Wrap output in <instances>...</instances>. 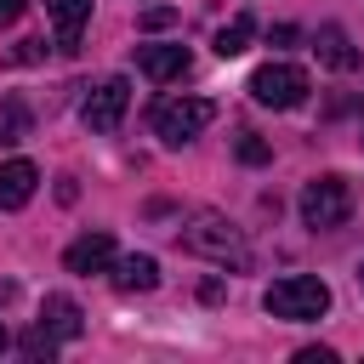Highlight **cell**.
Segmentation results:
<instances>
[{
    "label": "cell",
    "mask_w": 364,
    "mask_h": 364,
    "mask_svg": "<svg viewBox=\"0 0 364 364\" xmlns=\"http://www.w3.org/2000/svg\"><path fill=\"white\" fill-rule=\"evenodd\" d=\"M182 250H193V256H205V262H216V267H250L245 233H239L228 216H216V210H199V216L182 228Z\"/></svg>",
    "instance_id": "obj_1"
},
{
    "label": "cell",
    "mask_w": 364,
    "mask_h": 364,
    "mask_svg": "<svg viewBox=\"0 0 364 364\" xmlns=\"http://www.w3.org/2000/svg\"><path fill=\"white\" fill-rule=\"evenodd\" d=\"M262 307H267L273 318H284V324H307V318H324V307H330V284H324V279H307V273H290V279L267 284Z\"/></svg>",
    "instance_id": "obj_2"
},
{
    "label": "cell",
    "mask_w": 364,
    "mask_h": 364,
    "mask_svg": "<svg viewBox=\"0 0 364 364\" xmlns=\"http://www.w3.org/2000/svg\"><path fill=\"white\" fill-rule=\"evenodd\" d=\"M210 119H216V102H210V97H165V102L154 108V136L171 142V148H182V142H193Z\"/></svg>",
    "instance_id": "obj_3"
},
{
    "label": "cell",
    "mask_w": 364,
    "mask_h": 364,
    "mask_svg": "<svg viewBox=\"0 0 364 364\" xmlns=\"http://www.w3.org/2000/svg\"><path fill=\"white\" fill-rule=\"evenodd\" d=\"M347 216H353V182H347V176H313V182L301 188V222H307V228L330 233V228H341Z\"/></svg>",
    "instance_id": "obj_4"
},
{
    "label": "cell",
    "mask_w": 364,
    "mask_h": 364,
    "mask_svg": "<svg viewBox=\"0 0 364 364\" xmlns=\"http://www.w3.org/2000/svg\"><path fill=\"white\" fill-rule=\"evenodd\" d=\"M250 97L262 108H296L307 97V68H296V63H262L250 74Z\"/></svg>",
    "instance_id": "obj_5"
},
{
    "label": "cell",
    "mask_w": 364,
    "mask_h": 364,
    "mask_svg": "<svg viewBox=\"0 0 364 364\" xmlns=\"http://www.w3.org/2000/svg\"><path fill=\"white\" fill-rule=\"evenodd\" d=\"M125 108H131V85L119 80V74H108L91 97H85V108H80V119H85V131H97V136H108V131H119V119H125Z\"/></svg>",
    "instance_id": "obj_6"
},
{
    "label": "cell",
    "mask_w": 364,
    "mask_h": 364,
    "mask_svg": "<svg viewBox=\"0 0 364 364\" xmlns=\"http://www.w3.org/2000/svg\"><path fill=\"white\" fill-rule=\"evenodd\" d=\"M108 262H114V239H108V233H80V239L63 250V267H68V273H85V279L102 273Z\"/></svg>",
    "instance_id": "obj_7"
},
{
    "label": "cell",
    "mask_w": 364,
    "mask_h": 364,
    "mask_svg": "<svg viewBox=\"0 0 364 364\" xmlns=\"http://www.w3.org/2000/svg\"><path fill=\"white\" fill-rule=\"evenodd\" d=\"M188 46H136V68L148 74V80H176V74H188Z\"/></svg>",
    "instance_id": "obj_8"
},
{
    "label": "cell",
    "mask_w": 364,
    "mask_h": 364,
    "mask_svg": "<svg viewBox=\"0 0 364 364\" xmlns=\"http://www.w3.org/2000/svg\"><path fill=\"white\" fill-rule=\"evenodd\" d=\"M40 330H51L57 341H80V330H85L80 301H74V296H46V301H40Z\"/></svg>",
    "instance_id": "obj_9"
},
{
    "label": "cell",
    "mask_w": 364,
    "mask_h": 364,
    "mask_svg": "<svg viewBox=\"0 0 364 364\" xmlns=\"http://www.w3.org/2000/svg\"><path fill=\"white\" fill-rule=\"evenodd\" d=\"M34 182H40V171L28 159H6L0 165V210H23L34 199Z\"/></svg>",
    "instance_id": "obj_10"
},
{
    "label": "cell",
    "mask_w": 364,
    "mask_h": 364,
    "mask_svg": "<svg viewBox=\"0 0 364 364\" xmlns=\"http://www.w3.org/2000/svg\"><path fill=\"white\" fill-rule=\"evenodd\" d=\"M46 17H51V28H57V46L74 51V46H80V28H85V17H91V0H46Z\"/></svg>",
    "instance_id": "obj_11"
},
{
    "label": "cell",
    "mask_w": 364,
    "mask_h": 364,
    "mask_svg": "<svg viewBox=\"0 0 364 364\" xmlns=\"http://www.w3.org/2000/svg\"><path fill=\"white\" fill-rule=\"evenodd\" d=\"M313 51H318L330 68H341V74H353V68H358V51L347 46V34H341L336 23H330V28H318V46H313Z\"/></svg>",
    "instance_id": "obj_12"
},
{
    "label": "cell",
    "mask_w": 364,
    "mask_h": 364,
    "mask_svg": "<svg viewBox=\"0 0 364 364\" xmlns=\"http://www.w3.org/2000/svg\"><path fill=\"white\" fill-rule=\"evenodd\" d=\"M114 284H119V290H154V284H159V262H154V256H125V262L114 267Z\"/></svg>",
    "instance_id": "obj_13"
},
{
    "label": "cell",
    "mask_w": 364,
    "mask_h": 364,
    "mask_svg": "<svg viewBox=\"0 0 364 364\" xmlns=\"http://www.w3.org/2000/svg\"><path fill=\"white\" fill-rule=\"evenodd\" d=\"M250 34H256V23H250V17H233L228 28H216L210 46H216V57H239V51L250 46Z\"/></svg>",
    "instance_id": "obj_14"
},
{
    "label": "cell",
    "mask_w": 364,
    "mask_h": 364,
    "mask_svg": "<svg viewBox=\"0 0 364 364\" xmlns=\"http://www.w3.org/2000/svg\"><path fill=\"white\" fill-rule=\"evenodd\" d=\"M23 131H28L23 102H6V108H0V142H23Z\"/></svg>",
    "instance_id": "obj_15"
},
{
    "label": "cell",
    "mask_w": 364,
    "mask_h": 364,
    "mask_svg": "<svg viewBox=\"0 0 364 364\" xmlns=\"http://www.w3.org/2000/svg\"><path fill=\"white\" fill-rule=\"evenodd\" d=\"M239 159H245V165H262V159H267V142H256V136H239Z\"/></svg>",
    "instance_id": "obj_16"
},
{
    "label": "cell",
    "mask_w": 364,
    "mask_h": 364,
    "mask_svg": "<svg viewBox=\"0 0 364 364\" xmlns=\"http://www.w3.org/2000/svg\"><path fill=\"white\" fill-rule=\"evenodd\" d=\"M171 23H176V11H171V6H154V11L142 17V28H171Z\"/></svg>",
    "instance_id": "obj_17"
},
{
    "label": "cell",
    "mask_w": 364,
    "mask_h": 364,
    "mask_svg": "<svg viewBox=\"0 0 364 364\" xmlns=\"http://www.w3.org/2000/svg\"><path fill=\"white\" fill-rule=\"evenodd\" d=\"M296 364H336V353H330V347H301Z\"/></svg>",
    "instance_id": "obj_18"
},
{
    "label": "cell",
    "mask_w": 364,
    "mask_h": 364,
    "mask_svg": "<svg viewBox=\"0 0 364 364\" xmlns=\"http://www.w3.org/2000/svg\"><path fill=\"white\" fill-rule=\"evenodd\" d=\"M23 11H28V0H0V28H11Z\"/></svg>",
    "instance_id": "obj_19"
},
{
    "label": "cell",
    "mask_w": 364,
    "mask_h": 364,
    "mask_svg": "<svg viewBox=\"0 0 364 364\" xmlns=\"http://www.w3.org/2000/svg\"><path fill=\"white\" fill-rule=\"evenodd\" d=\"M6 341H11V336H6V324H0V353H6Z\"/></svg>",
    "instance_id": "obj_20"
},
{
    "label": "cell",
    "mask_w": 364,
    "mask_h": 364,
    "mask_svg": "<svg viewBox=\"0 0 364 364\" xmlns=\"http://www.w3.org/2000/svg\"><path fill=\"white\" fill-rule=\"evenodd\" d=\"M358 284H364V267H358Z\"/></svg>",
    "instance_id": "obj_21"
}]
</instances>
